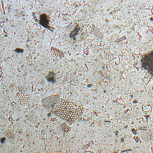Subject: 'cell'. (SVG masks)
<instances>
[{"label":"cell","mask_w":153,"mask_h":153,"mask_svg":"<svg viewBox=\"0 0 153 153\" xmlns=\"http://www.w3.org/2000/svg\"><path fill=\"white\" fill-rule=\"evenodd\" d=\"M52 112L59 117L69 123L75 122L82 114L81 107L68 100H60Z\"/></svg>","instance_id":"1"},{"label":"cell","mask_w":153,"mask_h":153,"mask_svg":"<svg viewBox=\"0 0 153 153\" xmlns=\"http://www.w3.org/2000/svg\"><path fill=\"white\" fill-rule=\"evenodd\" d=\"M141 63L143 68L153 76V50L142 57Z\"/></svg>","instance_id":"2"}]
</instances>
